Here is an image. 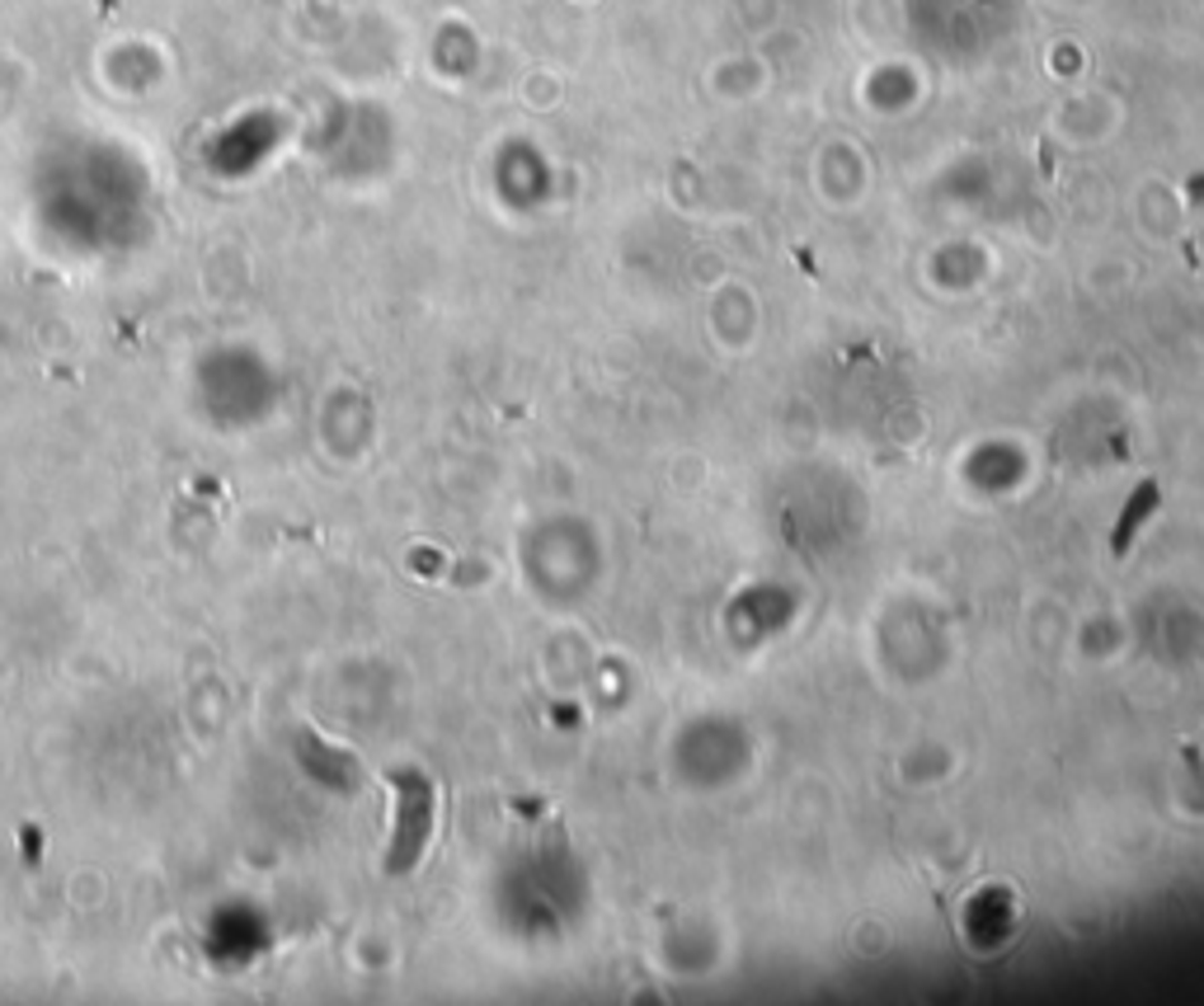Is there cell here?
Returning a JSON list of instances; mask_svg holds the SVG:
<instances>
[{"label": "cell", "instance_id": "cell-1", "mask_svg": "<svg viewBox=\"0 0 1204 1006\" xmlns=\"http://www.w3.org/2000/svg\"><path fill=\"white\" fill-rule=\"evenodd\" d=\"M1158 508V484L1153 480H1143L1139 490H1134V499H1129V508H1125V517L1116 523V555H1125L1129 550V541H1134V532H1139V523L1143 517Z\"/></svg>", "mask_w": 1204, "mask_h": 1006}]
</instances>
